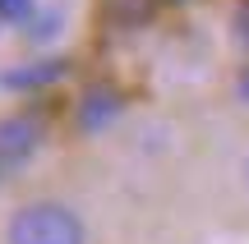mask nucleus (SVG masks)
<instances>
[{"mask_svg":"<svg viewBox=\"0 0 249 244\" xmlns=\"http://www.w3.org/2000/svg\"><path fill=\"white\" fill-rule=\"evenodd\" d=\"M171 5H180V0H171Z\"/></svg>","mask_w":249,"mask_h":244,"instance_id":"12","label":"nucleus"},{"mask_svg":"<svg viewBox=\"0 0 249 244\" xmlns=\"http://www.w3.org/2000/svg\"><path fill=\"white\" fill-rule=\"evenodd\" d=\"M42 138H46V120L37 111H18V115L0 120V166H5V175H14L23 162H33Z\"/></svg>","mask_w":249,"mask_h":244,"instance_id":"2","label":"nucleus"},{"mask_svg":"<svg viewBox=\"0 0 249 244\" xmlns=\"http://www.w3.org/2000/svg\"><path fill=\"white\" fill-rule=\"evenodd\" d=\"M5 244H88V230H83V217L65 203H28L9 217Z\"/></svg>","mask_w":249,"mask_h":244,"instance_id":"1","label":"nucleus"},{"mask_svg":"<svg viewBox=\"0 0 249 244\" xmlns=\"http://www.w3.org/2000/svg\"><path fill=\"white\" fill-rule=\"evenodd\" d=\"M120 111H124V101H120V92L116 88H107V83H97V88H88L79 97V129L83 134H102L107 125H116L120 120Z\"/></svg>","mask_w":249,"mask_h":244,"instance_id":"3","label":"nucleus"},{"mask_svg":"<svg viewBox=\"0 0 249 244\" xmlns=\"http://www.w3.org/2000/svg\"><path fill=\"white\" fill-rule=\"evenodd\" d=\"M231 28H235V42H240V46H249V5H240V9H235Z\"/></svg>","mask_w":249,"mask_h":244,"instance_id":"8","label":"nucleus"},{"mask_svg":"<svg viewBox=\"0 0 249 244\" xmlns=\"http://www.w3.org/2000/svg\"><path fill=\"white\" fill-rule=\"evenodd\" d=\"M152 5L157 0H111V23H120V28H134V23H143V18H152Z\"/></svg>","mask_w":249,"mask_h":244,"instance_id":"5","label":"nucleus"},{"mask_svg":"<svg viewBox=\"0 0 249 244\" xmlns=\"http://www.w3.org/2000/svg\"><path fill=\"white\" fill-rule=\"evenodd\" d=\"M23 28H28V37H37V42H46V37H55V28H60V14H42V18L33 14V18H28Z\"/></svg>","mask_w":249,"mask_h":244,"instance_id":"7","label":"nucleus"},{"mask_svg":"<svg viewBox=\"0 0 249 244\" xmlns=\"http://www.w3.org/2000/svg\"><path fill=\"white\" fill-rule=\"evenodd\" d=\"M33 14H37V0H0V23H18L23 28Z\"/></svg>","mask_w":249,"mask_h":244,"instance_id":"6","label":"nucleus"},{"mask_svg":"<svg viewBox=\"0 0 249 244\" xmlns=\"http://www.w3.org/2000/svg\"><path fill=\"white\" fill-rule=\"evenodd\" d=\"M245 180H249V157H245Z\"/></svg>","mask_w":249,"mask_h":244,"instance_id":"10","label":"nucleus"},{"mask_svg":"<svg viewBox=\"0 0 249 244\" xmlns=\"http://www.w3.org/2000/svg\"><path fill=\"white\" fill-rule=\"evenodd\" d=\"M0 180H5V166H0Z\"/></svg>","mask_w":249,"mask_h":244,"instance_id":"11","label":"nucleus"},{"mask_svg":"<svg viewBox=\"0 0 249 244\" xmlns=\"http://www.w3.org/2000/svg\"><path fill=\"white\" fill-rule=\"evenodd\" d=\"M65 69H70L65 60H37V65H18V69H9V74H5V88H14V92H37V88H46V83L65 79Z\"/></svg>","mask_w":249,"mask_h":244,"instance_id":"4","label":"nucleus"},{"mask_svg":"<svg viewBox=\"0 0 249 244\" xmlns=\"http://www.w3.org/2000/svg\"><path fill=\"white\" fill-rule=\"evenodd\" d=\"M235 92H240V101H249V69L240 74V83H235Z\"/></svg>","mask_w":249,"mask_h":244,"instance_id":"9","label":"nucleus"}]
</instances>
